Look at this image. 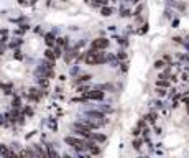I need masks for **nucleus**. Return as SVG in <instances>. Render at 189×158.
<instances>
[{"instance_id": "1", "label": "nucleus", "mask_w": 189, "mask_h": 158, "mask_svg": "<svg viewBox=\"0 0 189 158\" xmlns=\"http://www.w3.org/2000/svg\"><path fill=\"white\" fill-rule=\"evenodd\" d=\"M86 63L87 64H102V63L107 61V58H105V55L104 53H100V51H96V50H91L89 53H86Z\"/></svg>"}, {"instance_id": "2", "label": "nucleus", "mask_w": 189, "mask_h": 158, "mask_svg": "<svg viewBox=\"0 0 189 158\" xmlns=\"http://www.w3.org/2000/svg\"><path fill=\"white\" fill-rule=\"evenodd\" d=\"M72 130H74L77 135H81V137H84V138H91V133H92L91 128H87L82 122L74 124V125H72Z\"/></svg>"}, {"instance_id": "3", "label": "nucleus", "mask_w": 189, "mask_h": 158, "mask_svg": "<svg viewBox=\"0 0 189 158\" xmlns=\"http://www.w3.org/2000/svg\"><path fill=\"white\" fill-rule=\"evenodd\" d=\"M92 50H96V51H100V50H105L109 46V40L107 38H97V40H94L92 41Z\"/></svg>"}, {"instance_id": "4", "label": "nucleus", "mask_w": 189, "mask_h": 158, "mask_svg": "<svg viewBox=\"0 0 189 158\" xmlns=\"http://www.w3.org/2000/svg\"><path fill=\"white\" fill-rule=\"evenodd\" d=\"M86 99H91V101H102L104 92L102 91H91V92L86 94Z\"/></svg>"}, {"instance_id": "5", "label": "nucleus", "mask_w": 189, "mask_h": 158, "mask_svg": "<svg viewBox=\"0 0 189 158\" xmlns=\"http://www.w3.org/2000/svg\"><path fill=\"white\" fill-rule=\"evenodd\" d=\"M28 99L30 101H40L41 99V91L35 89V87H31L30 91H28Z\"/></svg>"}, {"instance_id": "6", "label": "nucleus", "mask_w": 189, "mask_h": 158, "mask_svg": "<svg viewBox=\"0 0 189 158\" xmlns=\"http://www.w3.org/2000/svg\"><path fill=\"white\" fill-rule=\"evenodd\" d=\"M86 145H87V150H89L92 155H99V153H100V148L96 145V142H86Z\"/></svg>"}, {"instance_id": "7", "label": "nucleus", "mask_w": 189, "mask_h": 158, "mask_svg": "<svg viewBox=\"0 0 189 158\" xmlns=\"http://www.w3.org/2000/svg\"><path fill=\"white\" fill-rule=\"evenodd\" d=\"M91 140L92 142H105V140H107V137H105V135H104V133H91Z\"/></svg>"}, {"instance_id": "8", "label": "nucleus", "mask_w": 189, "mask_h": 158, "mask_svg": "<svg viewBox=\"0 0 189 158\" xmlns=\"http://www.w3.org/2000/svg\"><path fill=\"white\" fill-rule=\"evenodd\" d=\"M45 56H46V59H49V61H54V59H56V51L54 50H49V48H48V50L45 51Z\"/></svg>"}, {"instance_id": "9", "label": "nucleus", "mask_w": 189, "mask_h": 158, "mask_svg": "<svg viewBox=\"0 0 189 158\" xmlns=\"http://www.w3.org/2000/svg\"><path fill=\"white\" fill-rule=\"evenodd\" d=\"M46 45L49 46V48H53V46L56 45V38L53 35H46Z\"/></svg>"}, {"instance_id": "10", "label": "nucleus", "mask_w": 189, "mask_h": 158, "mask_svg": "<svg viewBox=\"0 0 189 158\" xmlns=\"http://www.w3.org/2000/svg\"><path fill=\"white\" fill-rule=\"evenodd\" d=\"M25 158H36L35 150H33V148H26L25 150Z\"/></svg>"}, {"instance_id": "11", "label": "nucleus", "mask_w": 189, "mask_h": 158, "mask_svg": "<svg viewBox=\"0 0 189 158\" xmlns=\"http://www.w3.org/2000/svg\"><path fill=\"white\" fill-rule=\"evenodd\" d=\"M156 86H158V87H168L169 82L164 81V79H158V81H156Z\"/></svg>"}, {"instance_id": "12", "label": "nucleus", "mask_w": 189, "mask_h": 158, "mask_svg": "<svg viewBox=\"0 0 189 158\" xmlns=\"http://www.w3.org/2000/svg\"><path fill=\"white\" fill-rule=\"evenodd\" d=\"M100 12H102L104 17H110V15H112V8H109V7H104Z\"/></svg>"}, {"instance_id": "13", "label": "nucleus", "mask_w": 189, "mask_h": 158, "mask_svg": "<svg viewBox=\"0 0 189 158\" xmlns=\"http://www.w3.org/2000/svg\"><path fill=\"white\" fill-rule=\"evenodd\" d=\"M146 120H148V122H151V124H153L155 120H156V114H155V112L148 114V115H146Z\"/></svg>"}, {"instance_id": "14", "label": "nucleus", "mask_w": 189, "mask_h": 158, "mask_svg": "<svg viewBox=\"0 0 189 158\" xmlns=\"http://www.w3.org/2000/svg\"><path fill=\"white\" fill-rule=\"evenodd\" d=\"M133 148H135V150H140V148H142V140H133Z\"/></svg>"}, {"instance_id": "15", "label": "nucleus", "mask_w": 189, "mask_h": 158, "mask_svg": "<svg viewBox=\"0 0 189 158\" xmlns=\"http://www.w3.org/2000/svg\"><path fill=\"white\" fill-rule=\"evenodd\" d=\"M0 155H3V157L8 155V148H7L5 145H0Z\"/></svg>"}, {"instance_id": "16", "label": "nucleus", "mask_w": 189, "mask_h": 158, "mask_svg": "<svg viewBox=\"0 0 189 158\" xmlns=\"http://www.w3.org/2000/svg\"><path fill=\"white\" fill-rule=\"evenodd\" d=\"M91 79V76L89 74H84V76H79V82H87Z\"/></svg>"}, {"instance_id": "17", "label": "nucleus", "mask_w": 189, "mask_h": 158, "mask_svg": "<svg viewBox=\"0 0 189 158\" xmlns=\"http://www.w3.org/2000/svg\"><path fill=\"white\" fill-rule=\"evenodd\" d=\"M13 109H20V97L13 99Z\"/></svg>"}, {"instance_id": "18", "label": "nucleus", "mask_w": 189, "mask_h": 158, "mask_svg": "<svg viewBox=\"0 0 189 158\" xmlns=\"http://www.w3.org/2000/svg\"><path fill=\"white\" fill-rule=\"evenodd\" d=\"M94 5H107V0H94Z\"/></svg>"}, {"instance_id": "19", "label": "nucleus", "mask_w": 189, "mask_h": 158, "mask_svg": "<svg viewBox=\"0 0 189 158\" xmlns=\"http://www.w3.org/2000/svg\"><path fill=\"white\" fill-rule=\"evenodd\" d=\"M156 92H158V96H159V97L166 96V89H159V87H158V89H156Z\"/></svg>"}, {"instance_id": "20", "label": "nucleus", "mask_w": 189, "mask_h": 158, "mask_svg": "<svg viewBox=\"0 0 189 158\" xmlns=\"http://www.w3.org/2000/svg\"><path fill=\"white\" fill-rule=\"evenodd\" d=\"M163 66H164V61H156L155 63V68H156V69H161Z\"/></svg>"}, {"instance_id": "21", "label": "nucleus", "mask_w": 189, "mask_h": 158, "mask_svg": "<svg viewBox=\"0 0 189 158\" xmlns=\"http://www.w3.org/2000/svg\"><path fill=\"white\" fill-rule=\"evenodd\" d=\"M100 109H102L104 112H112V107H109V106H102Z\"/></svg>"}, {"instance_id": "22", "label": "nucleus", "mask_w": 189, "mask_h": 158, "mask_svg": "<svg viewBox=\"0 0 189 158\" xmlns=\"http://www.w3.org/2000/svg\"><path fill=\"white\" fill-rule=\"evenodd\" d=\"M40 86H43V87H48V81H46V79H43V81H41V79H40Z\"/></svg>"}, {"instance_id": "23", "label": "nucleus", "mask_w": 189, "mask_h": 158, "mask_svg": "<svg viewBox=\"0 0 189 158\" xmlns=\"http://www.w3.org/2000/svg\"><path fill=\"white\" fill-rule=\"evenodd\" d=\"M25 114H26V115H33V110H31L30 107H26L25 109Z\"/></svg>"}, {"instance_id": "24", "label": "nucleus", "mask_w": 189, "mask_h": 158, "mask_svg": "<svg viewBox=\"0 0 189 158\" xmlns=\"http://www.w3.org/2000/svg\"><path fill=\"white\" fill-rule=\"evenodd\" d=\"M58 45H66V38H59V40H58Z\"/></svg>"}, {"instance_id": "25", "label": "nucleus", "mask_w": 189, "mask_h": 158, "mask_svg": "<svg viewBox=\"0 0 189 158\" xmlns=\"http://www.w3.org/2000/svg\"><path fill=\"white\" fill-rule=\"evenodd\" d=\"M133 135H135V137H137V135H138V133H140V127H137V128H133Z\"/></svg>"}, {"instance_id": "26", "label": "nucleus", "mask_w": 189, "mask_h": 158, "mask_svg": "<svg viewBox=\"0 0 189 158\" xmlns=\"http://www.w3.org/2000/svg\"><path fill=\"white\" fill-rule=\"evenodd\" d=\"M13 157H15L13 153H8V155H5V157H3V158H13Z\"/></svg>"}, {"instance_id": "27", "label": "nucleus", "mask_w": 189, "mask_h": 158, "mask_svg": "<svg viewBox=\"0 0 189 158\" xmlns=\"http://www.w3.org/2000/svg\"><path fill=\"white\" fill-rule=\"evenodd\" d=\"M81 158H91V157H89V155H82Z\"/></svg>"}, {"instance_id": "28", "label": "nucleus", "mask_w": 189, "mask_h": 158, "mask_svg": "<svg viewBox=\"0 0 189 158\" xmlns=\"http://www.w3.org/2000/svg\"><path fill=\"white\" fill-rule=\"evenodd\" d=\"M0 124H3V117L2 115H0Z\"/></svg>"}, {"instance_id": "29", "label": "nucleus", "mask_w": 189, "mask_h": 158, "mask_svg": "<svg viewBox=\"0 0 189 158\" xmlns=\"http://www.w3.org/2000/svg\"><path fill=\"white\" fill-rule=\"evenodd\" d=\"M63 158H71V157H69V155H64V157H63Z\"/></svg>"}]
</instances>
